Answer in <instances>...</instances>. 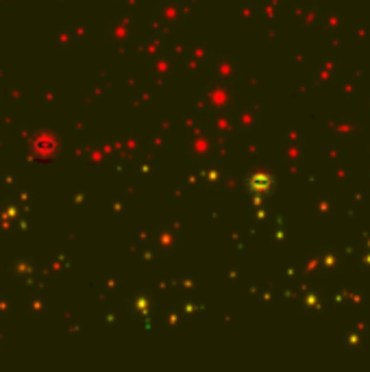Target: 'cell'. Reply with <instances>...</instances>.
<instances>
[]
</instances>
